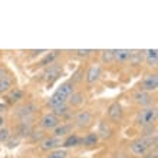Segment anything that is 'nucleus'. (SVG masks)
<instances>
[{
  "mask_svg": "<svg viewBox=\"0 0 158 158\" xmlns=\"http://www.w3.org/2000/svg\"><path fill=\"white\" fill-rule=\"evenodd\" d=\"M157 106H147V108H142L138 114V124L141 127H152V125L157 122Z\"/></svg>",
  "mask_w": 158,
  "mask_h": 158,
  "instance_id": "1",
  "label": "nucleus"
},
{
  "mask_svg": "<svg viewBox=\"0 0 158 158\" xmlns=\"http://www.w3.org/2000/svg\"><path fill=\"white\" fill-rule=\"evenodd\" d=\"M92 124H94V114L91 111H88V109H81V111H78L75 114L72 125H75V127H78L81 129H85L89 128Z\"/></svg>",
  "mask_w": 158,
  "mask_h": 158,
  "instance_id": "2",
  "label": "nucleus"
},
{
  "mask_svg": "<svg viewBox=\"0 0 158 158\" xmlns=\"http://www.w3.org/2000/svg\"><path fill=\"white\" fill-rule=\"evenodd\" d=\"M150 147H148V144H147V141L144 139V138H138V139H135V141H132L131 144H129V151H131V154L135 155V157H144L145 154H148L150 152Z\"/></svg>",
  "mask_w": 158,
  "mask_h": 158,
  "instance_id": "3",
  "label": "nucleus"
},
{
  "mask_svg": "<svg viewBox=\"0 0 158 158\" xmlns=\"http://www.w3.org/2000/svg\"><path fill=\"white\" fill-rule=\"evenodd\" d=\"M106 115H108V119L114 124L121 122L124 119V108H122L121 102H112L109 105L108 109H106Z\"/></svg>",
  "mask_w": 158,
  "mask_h": 158,
  "instance_id": "4",
  "label": "nucleus"
},
{
  "mask_svg": "<svg viewBox=\"0 0 158 158\" xmlns=\"http://www.w3.org/2000/svg\"><path fill=\"white\" fill-rule=\"evenodd\" d=\"M62 121L59 119L55 114L52 112H46L42 115L40 121H39V124H40L42 129H45V131H53L56 127H58L59 124H60Z\"/></svg>",
  "mask_w": 158,
  "mask_h": 158,
  "instance_id": "5",
  "label": "nucleus"
},
{
  "mask_svg": "<svg viewBox=\"0 0 158 158\" xmlns=\"http://www.w3.org/2000/svg\"><path fill=\"white\" fill-rule=\"evenodd\" d=\"M101 76H102V66H101V63H94L85 72V82L92 85V83L98 82L101 79Z\"/></svg>",
  "mask_w": 158,
  "mask_h": 158,
  "instance_id": "6",
  "label": "nucleus"
},
{
  "mask_svg": "<svg viewBox=\"0 0 158 158\" xmlns=\"http://www.w3.org/2000/svg\"><path fill=\"white\" fill-rule=\"evenodd\" d=\"M134 102L137 105H139L141 108H147V106H152V102H154V96L150 92L145 91H137L134 94Z\"/></svg>",
  "mask_w": 158,
  "mask_h": 158,
  "instance_id": "7",
  "label": "nucleus"
},
{
  "mask_svg": "<svg viewBox=\"0 0 158 158\" xmlns=\"http://www.w3.org/2000/svg\"><path fill=\"white\" fill-rule=\"evenodd\" d=\"M158 89V75L157 73H148L145 78L142 79L141 82V91H145V92H155Z\"/></svg>",
  "mask_w": 158,
  "mask_h": 158,
  "instance_id": "8",
  "label": "nucleus"
},
{
  "mask_svg": "<svg viewBox=\"0 0 158 158\" xmlns=\"http://www.w3.org/2000/svg\"><path fill=\"white\" fill-rule=\"evenodd\" d=\"M62 141L60 138H56V137H46L43 141L40 142V150L45 151V152H50V151H55L58 148H62Z\"/></svg>",
  "mask_w": 158,
  "mask_h": 158,
  "instance_id": "9",
  "label": "nucleus"
},
{
  "mask_svg": "<svg viewBox=\"0 0 158 158\" xmlns=\"http://www.w3.org/2000/svg\"><path fill=\"white\" fill-rule=\"evenodd\" d=\"M73 92H75V85H73L71 81H65V82H62L58 86V89L55 91V94H58L60 98H63V99L68 102L69 96H71Z\"/></svg>",
  "mask_w": 158,
  "mask_h": 158,
  "instance_id": "10",
  "label": "nucleus"
},
{
  "mask_svg": "<svg viewBox=\"0 0 158 158\" xmlns=\"http://www.w3.org/2000/svg\"><path fill=\"white\" fill-rule=\"evenodd\" d=\"M72 131H73V125L72 124H69V122H60V124L52 131V137L63 139V138H66L68 135H71Z\"/></svg>",
  "mask_w": 158,
  "mask_h": 158,
  "instance_id": "11",
  "label": "nucleus"
},
{
  "mask_svg": "<svg viewBox=\"0 0 158 158\" xmlns=\"http://www.w3.org/2000/svg\"><path fill=\"white\" fill-rule=\"evenodd\" d=\"M112 128H111V125L109 122L106 121H101L99 124H98V129H96V135L99 137V139H109V138L112 137Z\"/></svg>",
  "mask_w": 158,
  "mask_h": 158,
  "instance_id": "12",
  "label": "nucleus"
},
{
  "mask_svg": "<svg viewBox=\"0 0 158 158\" xmlns=\"http://www.w3.org/2000/svg\"><path fill=\"white\" fill-rule=\"evenodd\" d=\"M85 101H86V95L82 94V92H73L71 96H69V99H68L66 104L71 106V108H81L85 104Z\"/></svg>",
  "mask_w": 158,
  "mask_h": 158,
  "instance_id": "13",
  "label": "nucleus"
},
{
  "mask_svg": "<svg viewBox=\"0 0 158 158\" xmlns=\"http://www.w3.org/2000/svg\"><path fill=\"white\" fill-rule=\"evenodd\" d=\"M144 60L150 68H155L158 63V50L155 49H147L144 53Z\"/></svg>",
  "mask_w": 158,
  "mask_h": 158,
  "instance_id": "14",
  "label": "nucleus"
},
{
  "mask_svg": "<svg viewBox=\"0 0 158 158\" xmlns=\"http://www.w3.org/2000/svg\"><path fill=\"white\" fill-rule=\"evenodd\" d=\"M81 145V137L78 134L72 132L71 135H68L66 138H63L62 141V148L63 150H68V148H73V147Z\"/></svg>",
  "mask_w": 158,
  "mask_h": 158,
  "instance_id": "15",
  "label": "nucleus"
},
{
  "mask_svg": "<svg viewBox=\"0 0 158 158\" xmlns=\"http://www.w3.org/2000/svg\"><path fill=\"white\" fill-rule=\"evenodd\" d=\"M52 114H55V115H56L59 119L62 121V119H65V118H69V117H71L72 108L68 104H63V105H60V106H58V108H53V109H52Z\"/></svg>",
  "mask_w": 158,
  "mask_h": 158,
  "instance_id": "16",
  "label": "nucleus"
},
{
  "mask_svg": "<svg viewBox=\"0 0 158 158\" xmlns=\"http://www.w3.org/2000/svg\"><path fill=\"white\" fill-rule=\"evenodd\" d=\"M132 56V50L129 49H115V60L118 63H127Z\"/></svg>",
  "mask_w": 158,
  "mask_h": 158,
  "instance_id": "17",
  "label": "nucleus"
},
{
  "mask_svg": "<svg viewBox=\"0 0 158 158\" xmlns=\"http://www.w3.org/2000/svg\"><path fill=\"white\" fill-rule=\"evenodd\" d=\"M99 141V137L96 135V132H89L83 138H81V145L83 147H95Z\"/></svg>",
  "mask_w": 158,
  "mask_h": 158,
  "instance_id": "18",
  "label": "nucleus"
},
{
  "mask_svg": "<svg viewBox=\"0 0 158 158\" xmlns=\"http://www.w3.org/2000/svg\"><path fill=\"white\" fill-rule=\"evenodd\" d=\"M12 89H13V79L10 76L7 75L3 79H0V95H6Z\"/></svg>",
  "mask_w": 158,
  "mask_h": 158,
  "instance_id": "19",
  "label": "nucleus"
},
{
  "mask_svg": "<svg viewBox=\"0 0 158 158\" xmlns=\"http://www.w3.org/2000/svg\"><path fill=\"white\" fill-rule=\"evenodd\" d=\"M63 104H66V101L63 99V98H60V96H59L58 94H55V92L49 96V99L46 102V105H48L50 109L58 108V106H60V105H63Z\"/></svg>",
  "mask_w": 158,
  "mask_h": 158,
  "instance_id": "20",
  "label": "nucleus"
},
{
  "mask_svg": "<svg viewBox=\"0 0 158 158\" xmlns=\"http://www.w3.org/2000/svg\"><path fill=\"white\" fill-rule=\"evenodd\" d=\"M7 99L10 102H19V101L23 99V96H25V92L23 89H19V88H13L12 91H9L7 94Z\"/></svg>",
  "mask_w": 158,
  "mask_h": 158,
  "instance_id": "21",
  "label": "nucleus"
},
{
  "mask_svg": "<svg viewBox=\"0 0 158 158\" xmlns=\"http://www.w3.org/2000/svg\"><path fill=\"white\" fill-rule=\"evenodd\" d=\"M115 60V49H105L101 52V62L112 63Z\"/></svg>",
  "mask_w": 158,
  "mask_h": 158,
  "instance_id": "22",
  "label": "nucleus"
},
{
  "mask_svg": "<svg viewBox=\"0 0 158 158\" xmlns=\"http://www.w3.org/2000/svg\"><path fill=\"white\" fill-rule=\"evenodd\" d=\"M35 112V106L32 104H27V105H23L19 111V117L22 118V121H26L30 115H33Z\"/></svg>",
  "mask_w": 158,
  "mask_h": 158,
  "instance_id": "23",
  "label": "nucleus"
},
{
  "mask_svg": "<svg viewBox=\"0 0 158 158\" xmlns=\"http://www.w3.org/2000/svg\"><path fill=\"white\" fill-rule=\"evenodd\" d=\"M60 69L59 68H56V66H52V68H49V71L46 72V79H48V82H53V81H56V79L60 76Z\"/></svg>",
  "mask_w": 158,
  "mask_h": 158,
  "instance_id": "24",
  "label": "nucleus"
},
{
  "mask_svg": "<svg viewBox=\"0 0 158 158\" xmlns=\"http://www.w3.org/2000/svg\"><path fill=\"white\" fill-rule=\"evenodd\" d=\"M68 150H63V148H58L55 151H50L48 152L46 158H68Z\"/></svg>",
  "mask_w": 158,
  "mask_h": 158,
  "instance_id": "25",
  "label": "nucleus"
},
{
  "mask_svg": "<svg viewBox=\"0 0 158 158\" xmlns=\"http://www.w3.org/2000/svg\"><path fill=\"white\" fill-rule=\"evenodd\" d=\"M59 52L58 50H55V52H50V53H48L45 56V58L40 60V66H46V65H52V62H53L55 59L58 58Z\"/></svg>",
  "mask_w": 158,
  "mask_h": 158,
  "instance_id": "26",
  "label": "nucleus"
},
{
  "mask_svg": "<svg viewBox=\"0 0 158 158\" xmlns=\"http://www.w3.org/2000/svg\"><path fill=\"white\" fill-rule=\"evenodd\" d=\"M12 138V132L7 127H2L0 128V144H6Z\"/></svg>",
  "mask_w": 158,
  "mask_h": 158,
  "instance_id": "27",
  "label": "nucleus"
},
{
  "mask_svg": "<svg viewBox=\"0 0 158 158\" xmlns=\"http://www.w3.org/2000/svg\"><path fill=\"white\" fill-rule=\"evenodd\" d=\"M30 138H32V141H43V139H45V135H43V132H42V131H32V132H30V135H29Z\"/></svg>",
  "mask_w": 158,
  "mask_h": 158,
  "instance_id": "28",
  "label": "nucleus"
},
{
  "mask_svg": "<svg viewBox=\"0 0 158 158\" xmlns=\"http://www.w3.org/2000/svg\"><path fill=\"white\" fill-rule=\"evenodd\" d=\"M78 56H81V58H88V56H91L92 53H95V50L94 49H78L75 52Z\"/></svg>",
  "mask_w": 158,
  "mask_h": 158,
  "instance_id": "29",
  "label": "nucleus"
},
{
  "mask_svg": "<svg viewBox=\"0 0 158 158\" xmlns=\"http://www.w3.org/2000/svg\"><path fill=\"white\" fill-rule=\"evenodd\" d=\"M142 56H144V55L139 53V52H132V56L129 59V62H132L134 65H138V62L142 60Z\"/></svg>",
  "mask_w": 158,
  "mask_h": 158,
  "instance_id": "30",
  "label": "nucleus"
},
{
  "mask_svg": "<svg viewBox=\"0 0 158 158\" xmlns=\"http://www.w3.org/2000/svg\"><path fill=\"white\" fill-rule=\"evenodd\" d=\"M81 75H83V72L81 71V69H78V71L73 73V76H72V81H71V82L73 83V85H75V82H79V81H81Z\"/></svg>",
  "mask_w": 158,
  "mask_h": 158,
  "instance_id": "31",
  "label": "nucleus"
},
{
  "mask_svg": "<svg viewBox=\"0 0 158 158\" xmlns=\"http://www.w3.org/2000/svg\"><path fill=\"white\" fill-rule=\"evenodd\" d=\"M4 76H7V69L3 65H0V79H3Z\"/></svg>",
  "mask_w": 158,
  "mask_h": 158,
  "instance_id": "32",
  "label": "nucleus"
},
{
  "mask_svg": "<svg viewBox=\"0 0 158 158\" xmlns=\"http://www.w3.org/2000/svg\"><path fill=\"white\" fill-rule=\"evenodd\" d=\"M142 158H158L157 157V151H154V152H148V154H145Z\"/></svg>",
  "mask_w": 158,
  "mask_h": 158,
  "instance_id": "33",
  "label": "nucleus"
},
{
  "mask_svg": "<svg viewBox=\"0 0 158 158\" xmlns=\"http://www.w3.org/2000/svg\"><path fill=\"white\" fill-rule=\"evenodd\" d=\"M6 109H7V105L3 104V102H0V114L3 112V111H6Z\"/></svg>",
  "mask_w": 158,
  "mask_h": 158,
  "instance_id": "34",
  "label": "nucleus"
},
{
  "mask_svg": "<svg viewBox=\"0 0 158 158\" xmlns=\"http://www.w3.org/2000/svg\"><path fill=\"white\" fill-rule=\"evenodd\" d=\"M2 127H4V117L0 114V128H2Z\"/></svg>",
  "mask_w": 158,
  "mask_h": 158,
  "instance_id": "35",
  "label": "nucleus"
}]
</instances>
